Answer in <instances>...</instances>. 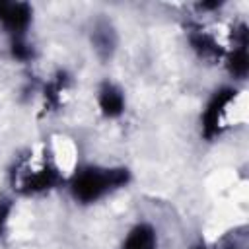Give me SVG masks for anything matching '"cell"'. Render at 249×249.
I'll return each instance as SVG.
<instances>
[{
    "label": "cell",
    "instance_id": "cell-8",
    "mask_svg": "<svg viewBox=\"0 0 249 249\" xmlns=\"http://www.w3.org/2000/svg\"><path fill=\"white\" fill-rule=\"evenodd\" d=\"M6 216H8V204H2L0 206V228H2V224L6 220Z\"/></svg>",
    "mask_w": 249,
    "mask_h": 249
},
{
    "label": "cell",
    "instance_id": "cell-2",
    "mask_svg": "<svg viewBox=\"0 0 249 249\" xmlns=\"http://www.w3.org/2000/svg\"><path fill=\"white\" fill-rule=\"evenodd\" d=\"M0 18L6 21L8 27L19 31L27 25L29 21V10L27 6L23 4H16V6H10V4H0Z\"/></svg>",
    "mask_w": 249,
    "mask_h": 249
},
{
    "label": "cell",
    "instance_id": "cell-5",
    "mask_svg": "<svg viewBox=\"0 0 249 249\" xmlns=\"http://www.w3.org/2000/svg\"><path fill=\"white\" fill-rule=\"evenodd\" d=\"M99 103H101V109L105 115H119L121 109H123V97L117 89L113 88H105L101 97H99Z\"/></svg>",
    "mask_w": 249,
    "mask_h": 249
},
{
    "label": "cell",
    "instance_id": "cell-6",
    "mask_svg": "<svg viewBox=\"0 0 249 249\" xmlns=\"http://www.w3.org/2000/svg\"><path fill=\"white\" fill-rule=\"evenodd\" d=\"M231 70L235 74H245V70H247V54H245V51H239V53L233 54V58H231Z\"/></svg>",
    "mask_w": 249,
    "mask_h": 249
},
{
    "label": "cell",
    "instance_id": "cell-1",
    "mask_svg": "<svg viewBox=\"0 0 249 249\" xmlns=\"http://www.w3.org/2000/svg\"><path fill=\"white\" fill-rule=\"evenodd\" d=\"M107 185H109L107 175H101L97 171H84L74 183V193L82 200H93L101 195V191Z\"/></svg>",
    "mask_w": 249,
    "mask_h": 249
},
{
    "label": "cell",
    "instance_id": "cell-3",
    "mask_svg": "<svg viewBox=\"0 0 249 249\" xmlns=\"http://www.w3.org/2000/svg\"><path fill=\"white\" fill-rule=\"evenodd\" d=\"M230 99H231V91L226 89V91L218 93V95L212 99L210 107L206 109V115H204V126H206V134H208V136L218 128V117H220V113H222V107H224Z\"/></svg>",
    "mask_w": 249,
    "mask_h": 249
},
{
    "label": "cell",
    "instance_id": "cell-7",
    "mask_svg": "<svg viewBox=\"0 0 249 249\" xmlns=\"http://www.w3.org/2000/svg\"><path fill=\"white\" fill-rule=\"evenodd\" d=\"M14 54H16V56H19V58H25V56L29 54V51H27L21 43H16V45H14Z\"/></svg>",
    "mask_w": 249,
    "mask_h": 249
},
{
    "label": "cell",
    "instance_id": "cell-4",
    "mask_svg": "<svg viewBox=\"0 0 249 249\" xmlns=\"http://www.w3.org/2000/svg\"><path fill=\"white\" fill-rule=\"evenodd\" d=\"M124 249H154V233L148 226H138L126 239Z\"/></svg>",
    "mask_w": 249,
    "mask_h": 249
}]
</instances>
